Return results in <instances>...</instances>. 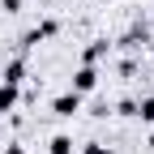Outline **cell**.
Segmentation results:
<instances>
[{
	"label": "cell",
	"instance_id": "6da1fadb",
	"mask_svg": "<svg viewBox=\"0 0 154 154\" xmlns=\"http://www.w3.org/2000/svg\"><path fill=\"white\" fill-rule=\"evenodd\" d=\"M94 86H99V64H77V73H73V90H77V94H90Z\"/></svg>",
	"mask_w": 154,
	"mask_h": 154
},
{
	"label": "cell",
	"instance_id": "5b68a950",
	"mask_svg": "<svg viewBox=\"0 0 154 154\" xmlns=\"http://www.w3.org/2000/svg\"><path fill=\"white\" fill-rule=\"evenodd\" d=\"M17 99H22V86L0 82V116H5V111H13V107H17Z\"/></svg>",
	"mask_w": 154,
	"mask_h": 154
},
{
	"label": "cell",
	"instance_id": "9c48e42d",
	"mask_svg": "<svg viewBox=\"0 0 154 154\" xmlns=\"http://www.w3.org/2000/svg\"><path fill=\"white\" fill-rule=\"evenodd\" d=\"M137 120H141V124H154V94L137 103Z\"/></svg>",
	"mask_w": 154,
	"mask_h": 154
},
{
	"label": "cell",
	"instance_id": "8fae6325",
	"mask_svg": "<svg viewBox=\"0 0 154 154\" xmlns=\"http://www.w3.org/2000/svg\"><path fill=\"white\" fill-rule=\"evenodd\" d=\"M82 154H116V150H111V146H103V141H86V146H82Z\"/></svg>",
	"mask_w": 154,
	"mask_h": 154
},
{
	"label": "cell",
	"instance_id": "7a4b0ae2",
	"mask_svg": "<svg viewBox=\"0 0 154 154\" xmlns=\"http://www.w3.org/2000/svg\"><path fill=\"white\" fill-rule=\"evenodd\" d=\"M56 34H60V22H51V17H47V22H38L34 30H26V38H22V47H38V43H43V38H56Z\"/></svg>",
	"mask_w": 154,
	"mask_h": 154
},
{
	"label": "cell",
	"instance_id": "52a82bcc",
	"mask_svg": "<svg viewBox=\"0 0 154 154\" xmlns=\"http://www.w3.org/2000/svg\"><path fill=\"white\" fill-rule=\"evenodd\" d=\"M146 43H150V30H146V26H133V30L120 38V47H146Z\"/></svg>",
	"mask_w": 154,
	"mask_h": 154
},
{
	"label": "cell",
	"instance_id": "7c38bea8",
	"mask_svg": "<svg viewBox=\"0 0 154 154\" xmlns=\"http://www.w3.org/2000/svg\"><path fill=\"white\" fill-rule=\"evenodd\" d=\"M137 73V60H120V77H133Z\"/></svg>",
	"mask_w": 154,
	"mask_h": 154
},
{
	"label": "cell",
	"instance_id": "3957f363",
	"mask_svg": "<svg viewBox=\"0 0 154 154\" xmlns=\"http://www.w3.org/2000/svg\"><path fill=\"white\" fill-rule=\"evenodd\" d=\"M51 111L64 116V120H69V116H77V111H82V94L69 90V94H60V99H51Z\"/></svg>",
	"mask_w": 154,
	"mask_h": 154
},
{
	"label": "cell",
	"instance_id": "4fadbf2b",
	"mask_svg": "<svg viewBox=\"0 0 154 154\" xmlns=\"http://www.w3.org/2000/svg\"><path fill=\"white\" fill-rule=\"evenodd\" d=\"M0 9L5 13H22V0H0Z\"/></svg>",
	"mask_w": 154,
	"mask_h": 154
},
{
	"label": "cell",
	"instance_id": "30bf717a",
	"mask_svg": "<svg viewBox=\"0 0 154 154\" xmlns=\"http://www.w3.org/2000/svg\"><path fill=\"white\" fill-rule=\"evenodd\" d=\"M116 116H137V99H120L116 103Z\"/></svg>",
	"mask_w": 154,
	"mask_h": 154
},
{
	"label": "cell",
	"instance_id": "277c9868",
	"mask_svg": "<svg viewBox=\"0 0 154 154\" xmlns=\"http://www.w3.org/2000/svg\"><path fill=\"white\" fill-rule=\"evenodd\" d=\"M107 51H111V43H107V38H90V47L82 51V64H99Z\"/></svg>",
	"mask_w": 154,
	"mask_h": 154
},
{
	"label": "cell",
	"instance_id": "ba28073f",
	"mask_svg": "<svg viewBox=\"0 0 154 154\" xmlns=\"http://www.w3.org/2000/svg\"><path fill=\"white\" fill-rule=\"evenodd\" d=\"M47 154H73V137L69 133H56V137L47 141Z\"/></svg>",
	"mask_w": 154,
	"mask_h": 154
},
{
	"label": "cell",
	"instance_id": "8992f818",
	"mask_svg": "<svg viewBox=\"0 0 154 154\" xmlns=\"http://www.w3.org/2000/svg\"><path fill=\"white\" fill-rule=\"evenodd\" d=\"M5 82L9 86H22L26 82V60H22V56H13V60L5 64Z\"/></svg>",
	"mask_w": 154,
	"mask_h": 154
}]
</instances>
